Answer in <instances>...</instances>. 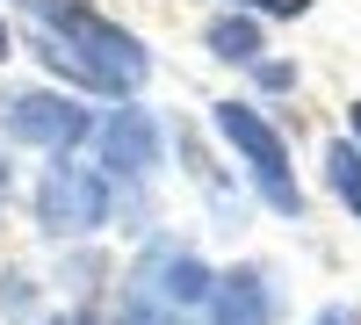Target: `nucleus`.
<instances>
[{"label":"nucleus","instance_id":"f257e3e1","mask_svg":"<svg viewBox=\"0 0 361 325\" xmlns=\"http://www.w3.org/2000/svg\"><path fill=\"white\" fill-rule=\"evenodd\" d=\"M37 58L51 73H66L80 87H94V94H123V87H137L145 73H152V58H145V44L130 37V29L102 22L87 0H37Z\"/></svg>","mask_w":361,"mask_h":325},{"label":"nucleus","instance_id":"f03ea898","mask_svg":"<svg viewBox=\"0 0 361 325\" xmlns=\"http://www.w3.org/2000/svg\"><path fill=\"white\" fill-rule=\"evenodd\" d=\"M217 130L246 152V166H253V181H260V195L275 202L282 217H304V195H296V181H289V152H282V137L260 123V116L246 109V102H224L217 109Z\"/></svg>","mask_w":361,"mask_h":325},{"label":"nucleus","instance_id":"7ed1b4c3","mask_svg":"<svg viewBox=\"0 0 361 325\" xmlns=\"http://www.w3.org/2000/svg\"><path fill=\"white\" fill-rule=\"evenodd\" d=\"M37 224L58 231V239H80V231L109 224V181H102L94 166L58 159V166L44 173V188H37Z\"/></svg>","mask_w":361,"mask_h":325},{"label":"nucleus","instance_id":"20e7f679","mask_svg":"<svg viewBox=\"0 0 361 325\" xmlns=\"http://www.w3.org/2000/svg\"><path fill=\"white\" fill-rule=\"evenodd\" d=\"M0 130L15 145H80L87 130V109H73L66 94H44V87H22V94L0 102Z\"/></svg>","mask_w":361,"mask_h":325},{"label":"nucleus","instance_id":"39448f33","mask_svg":"<svg viewBox=\"0 0 361 325\" xmlns=\"http://www.w3.org/2000/svg\"><path fill=\"white\" fill-rule=\"evenodd\" d=\"M130 289H145L152 304L180 311V304H209V289H217V275H209V268H202V260H195L188 246H152Z\"/></svg>","mask_w":361,"mask_h":325},{"label":"nucleus","instance_id":"423d86ee","mask_svg":"<svg viewBox=\"0 0 361 325\" xmlns=\"http://www.w3.org/2000/svg\"><path fill=\"white\" fill-rule=\"evenodd\" d=\"M102 159L116 173H152L159 166V130H152V116L145 109H116L109 123H102Z\"/></svg>","mask_w":361,"mask_h":325},{"label":"nucleus","instance_id":"0eeeda50","mask_svg":"<svg viewBox=\"0 0 361 325\" xmlns=\"http://www.w3.org/2000/svg\"><path fill=\"white\" fill-rule=\"evenodd\" d=\"M209 318H217V325H275V289H267V275L260 268L217 275V289H209Z\"/></svg>","mask_w":361,"mask_h":325},{"label":"nucleus","instance_id":"6e6552de","mask_svg":"<svg viewBox=\"0 0 361 325\" xmlns=\"http://www.w3.org/2000/svg\"><path fill=\"white\" fill-rule=\"evenodd\" d=\"M209 51L231 58V66H246V58H260V29L246 15H217V22H209Z\"/></svg>","mask_w":361,"mask_h":325},{"label":"nucleus","instance_id":"1a4fd4ad","mask_svg":"<svg viewBox=\"0 0 361 325\" xmlns=\"http://www.w3.org/2000/svg\"><path fill=\"white\" fill-rule=\"evenodd\" d=\"M325 181H333V195L361 217V152L354 145H333V152H325Z\"/></svg>","mask_w":361,"mask_h":325},{"label":"nucleus","instance_id":"9d476101","mask_svg":"<svg viewBox=\"0 0 361 325\" xmlns=\"http://www.w3.org/2000/svg\"><path fill=\"white\" fill-rule=\"evenodd\" d=\"M123 325H188V318H180V311H159L145 289H130V297H123Z\"/></svg>","mask_w":361,"mask_h":325},{"label":"nucleus","instance_id":"9b49d317","mask_svg":"<svg viewBox=\"0 0 361 325\" xmlns=\"http://www.w3.org/2000/svg\"><path fill=\"white\" fill-rule=\"evenodd\" d=\"M231 8H260V15H304L311 0H231Z\"/></svg>","mask_w":361,"mask_h":325},{"label":"nucleus","instance_id":"f8f14e48","mask_svg":"<svg viewBox=\"0 0 361 325\" xmlns=\"http://www.w3.org/2000/svg\"><path fill=\"white\" fill-rule=\"evenodd\" d=\"M51 325H94V318H87V311H58Z\"/></svg>","mask_w":361,"mask_h":325},{"label":"nucleus","instance_id":"ddd939ff","mask_svg":"<svg viewBox=\"0 0 361 325\" xmlns=\"http://www.w3.org/2000/svg\"><path fill=\"white\" fill-rule=\"evenodd\" d=\"M318 325H361V318H354V311H325Z\"/></svg>","mask_w":361,"mask_h":325},{"label":"nucleus","instance_id":"4468645a","mask_svg":"<svg viewBox=\"0 0 361 325\" xmlns=\"http://www.w3.org/2000/svg\"><path fill=\"white\" fill-rule=\"evenodd\" d=\"M8 51H15V44H8V22H0V58H8Z\"/></svg>","mask_w":361,"mask_h":325},{"label":"nucleus","instance_id":"2eb2a0df","mask_svg":"<svg viewBox=\"0 0 361 325\" xmlns=\"http://www.w3.org/2000/svg\"><path fill=\"white\" fill-rule=\"evenodd\" d=\"M354 137H361V102H354Z\"/></svg>","mask_w":361,"mask_h":325},{"label":"nucleus","instance_id":"dca6fc26","mask_svg":"<svg viewBox=\"0 0 361 325\" xmlns=\"http://www.w3.org/2000/svg\"><path fill=\"white\" fill-rule=\"evenodd\" d=\"M0 195H8V166H0Z\"/></svg>","mask_w":361,"mask_h":325}]
</instances>
